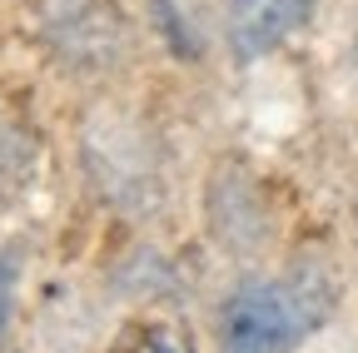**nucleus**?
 <instances>
[{"label":"nucleus","instance_id":"1","mask_svg":"<svg viewBox=\"0 0 358 353\" xmlns=\"http://www.w3.org/2000/svg\"><path fill=\"white\" fill-rule=\"evenodd\" d=\"M338 314V279L303 259L284 274H254L219 303V353H299Z\"/></svg>","mask_w":358,"mask_h":353},{"label":"nucleus","instance_id":"2","mask_svg":"<svg viewBox=\"0 0 358 353\" xmlns=\"http://www.w3.org/2000/svg\"><path fill=\"white\" fill-rule=\"evenodd\" d=\"M40 35L50 45V55L75 75H95L115 65L129 45V30L110 0H45Z\"/></svg>","mask_w":358,"mask_h":353},{"label":"nucleus","instance_id":"3","mask_svg":"<svg viewBox=\"0 0 358 353\" xmlns=\"http://www.w3.org/2000/svg\"><path fill=\"white\" fill-rule=\"evenodd\" d=\"M85 159L100 174V189H110V199L129 194L134 204H150L159 189L155 145L124 120H100V129H85Z\"/></svg>","mask_w":358,"mask_h":353},{"label":"nucleus","instance_id":"4","mask_svg":"<svg viewBox=\"0 0 358 353\" xmlns=\"http://www.w3.org/2000/svg\"><path fill=\"white\" fill-rule=\"evenodd\" d=\"M319 15V0H224V45L239 65H259Z\"/></svg>","mask_w":358,"mask_h":353},{"label":"nucleus","instance_id":"5","mask_svg":"<svg viewBox=\"0 0 358 353\" xmlns=\"http://www.w3.org/2000/svg\"><path fill=\"white\" fill-rule=\"evenodd\" d=\"M35 135L0 110V209H6L20 189H30V169H35Z\"/></svg>","mask_w":358,"mask_h":353},{"label":"nucleus","instance_id":"6","mask_svg":"<svg viewBox=\"0 0 358 353\" xmlns=\"http://www.w3.org/2000/svg\"><path fill=\"white\" fill-rule=\"evenodd\" d=\"M120 353H199V348L179 319H134L120 338Z\"/></svg>","mask_w":358,"mask_h":353},{"label":"nucleus","instance_id":"7","mask_svg":"<svg viewBox=\"0 0 358 353\" xmlns=\"http://www.w3.org/2000/svg\"><path fill=\"white\" fill-rule=\"evenodd\" d=\"M353 249H358V194H353Z\"/></svg>","mask_w":358,"mask_h":353}]
</instances>
